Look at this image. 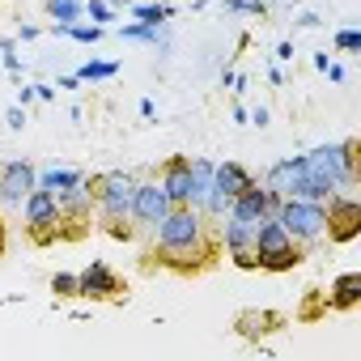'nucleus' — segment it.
<instances>
[{
    "instance_id": "obj_25",
    "label": "nucleus",
    "mask_w": 361,
    "mask_h": 361,
    "mask_svg": "<svg viewBox=\"0 0 361 361\" xmlns=\"http://www.w3.org/2000/svg\"><path fill=\"white\" fill-rule=\"evenodd\" d=\"M90 18H94V22H106V18H111V9L102 5V0H90Z\"/></svg>"
},
{
    "instance_id": "obj_2",
    "label": "nucleus",
    "mask_w": 361,
    "mask_h": 361,
    "mask_svg": "<svg viewBox=\"0 0 361 361\" xmlns=\"http://www.w3.org/2000/svg\"><path fill=\"white\" fill-rule=\"evenodd\" d=\"M161 192L170 196V209L174 204H192V209H200V200H204V192L213 188V166L209 161H200V157H170L166 166H161Z\"/></svg>"
},
{
    "instance_id": "obj_21",
    "label": "nucleus",
    "mask_w": 361,
    "mask_h": 361,
    "mask_svg": "<svg viewBox=\"0 0 361 361\" xmlns=\"http://www.w3.org/2000/svg\"><path fill=\"white\" fill-rule=\"evenodd\" d=\"M51 293L56 298H77V272H56L51 276Z\"/></svg>"
},
{
    "instance_id": "obj_9",
    "label": "nucleus",
    "mask_w": 361,
    "mask_h": 361,
    "mask_svg": "<svg viewBox=\"0 0 361 361\" xmlns=\"http://www.w3.org/2000/svg\"><path fill=\"white\" fill-rule=\"evenodd\" d=\"M268 188L276 192V196H293V200H306V166H302V157H289V161H276L272 170H268Z\"/></svg>"
},
{
    "instance_id": "obj_22",
    "label": "nucleus",
    "mask_w": 361,
    "mask_h": 361,
    "mask_svg": "<svg viewBox=\"0 0 361 361\" xmlns=\"http://www.w3.org/2000/svg\"><path fill=\"white\" fill-rule=\"evenodd\" d=\"M226 9H234V13H255V18H268V5H264V0H226Z\"/></svg>"
},
{
    "instance_id": "obj_4",
    "label": "nucleus",
    "mask_w": 361,
    "mask_h": 361,
    "mask_svg": "<svg viewBox=\"0 0 361 361\" xmlns=\"http://www.w3.org/2000/svg\"><path fill=\"white\" fill-rule=\"evenodd\" d=\"M276 221L285 226L289 238L314 247L323 238V200H293V196H285L281 209H276Z\"/></svg>"
},
{
    "instance_id": "obj_15",
    "label": "nucleus",
    "mask_w": 361,
    "mask_h": 361,
    "mask_svg": "<svg viewBox=\"0 0 361 361\" xmlns=\"http://www.w3.org/2000/svg\"><path fill=\"white\" fill-rule=\"evenodd\" d=\"M94 226H98L106 238H115V243H132V238H136L132 217H94Z\"/></svg>"
},
{
    "instance_id": "obj_10",
    "label": "nucleus",
    "mask_w": 361,
    "mask_h": 361,
    "mask_svg": "<svg viewBox=\"0 0 361 361\" xmlns=\"http://www.w3.org/2000/svg\"><path fill=\"white\" fill-rule=\"evenodd\" d=\"M251 183H255L251 170H243L238 161H221V166H213V188H209V192H213V196H221V200L230 204V200H234L238 192H247Z\"/></svg>"
},
{
    "instance_id": "obj_5",
    "label": "nucleus",
    "mask_w": 361,
    "mask_h": 361,
    "mask_svg": "<svg viewBox=\"0 0 361 361\" xmlns=\"http://www.w3.org/2000/svg\"><path fill=\"white\" fill-rule=\"evenodd\" d=\"M323 234H327V243L331 247H344V243H353L357 234H361V204L353 200V196H327V204H323Z\"/></svg>"
},
{
    "instance_id": "obj_18",
    "label": "nucleus",
    "mask_w": 361,
    "mask_h": 361,
    "mask_svg": "<svg viewBox=\"0 0 361 361\" xmlns=\"http://www.w3.org/2000/svg\"><path fill=\"white\" fill-rule=\"evenodd\" d=\"M115 73H119V64H111V60H90V64H81L77 81H106V77H115Z\"/></svg>"
},
{
    "instance_id": "obj_23",
    "label": "nucleus",
    "mask_w": 361,
    "mask_h": 361,
    "mask_svg": "<svg viewBox=\"0 0 361 361\" xmlns=\"http://www.w3.org/2000/svg\"><path fill=\"white\" fill-rule=\"evenodd\" d=\"M336 51H361V30H340L336 35Z\"/></svg>"
},
{
    "instance_id": "obj_27",
    "label": "nucleus",
    "mask_w": 361,
    "mask_h": 361,
    "mask_svg": "<svg viewBox=\"0 0 361 361\" xmlns=\"http://www.w3.org/2000/svg\"><path fill=\"white\" fill-rule=\"evenodd\" d=\"M111 5H136V0H111Z\"/></svg>"
},
{
    "instance_id": "obj_24",
    "label": "nucleus",
    "mask_w": 361,
    "mask_h": 361,
    "mask_svg": "<svg viewBox=\"0 0 361 361\" xmlns=\"http://www.w3.org/2000/svg\"><path fill=\"white\" fill-rule=\"evenodd\" d=\"M123 39H145V43H157V26H123Z\"/></svg>"
},
{
    "instance_id": "obj_8",
    "label": "nucleus",
    "mask_w": 361,
    "mask_h": 361,
    "mask_svg": "<svg viewBox=\"0 0 361 361\" xmlns=\"http://www.w3.org/2000/svg\"><path fill=\"white\" fill-rule=\"evenodd\" d=\"M35 183H39V170L30 161H5L0 166V204L22 209L26 196L35 192Z\"/></svg>"
},
{
    "instance_id": "obj_1",
    "label": "nucleus",
    "mask_w": 361,
    "mask_h": 361,
    "mask_svg": "<svg viewBox=\"0 0 361 361\" xmlns=\"http://www.w3.org/2000/svg\"><path fill=\"white\" fill-rule=\"evenodd\" d=\"M226 243H221V226L217 217H204L192 204H174L161 226L153 230V247L140 255V268H166L174 276H204L221 264Z\"/></svg>"
},
{
    "instance_id": "obj_20",
    "label": "nucleus",
    "mask_w": 361,
    "mask_h": 361,
    "mask_svg": "<svg viewBox=\"0 0 361 361\" xmlns=\"http://www.w3.org/2000/svg\"><path fill=\"white\" fill-rule=\"evenodd\" d=\"M170 13H174V9H170V5H161V0H157V5H136V18H140L145 26H161Z\"/></svg>"
},
{
    "instance_id": "obj_26",
    "label": "nucleus",
    "mask_w": 361,
    "mask_h": 361,
    "mask_svg": "<svg viewBox=\"0 0 361 361\" xmlns=\"http://www.w3.org/2000/svg\"><path fill=\"white\" fill-rule=\"evenodd\" d=\"M9 251V226H5V213H0V255Z\"/></svg>"
},
{
    "instance_id": "obj_13",
    "label": "nucleus",
    "mask_w": 361,
    "mask_h": 361,
    "mask_svg": "<svg viewBox=\"0 0 361 361\" xmlns=\"http://www.w3.org/2000/svg\"><path fill=\"white\" fill-rule=\"evenodd\" d=\"M357 302H361V272H340L327 289V306L336 314H348V310H357Z\"/></svg>"
},
{
    "instance_id": "obj_12",
    "label": "nucleus",
    "mask_w": 361,
    "mask_h": 361,
    "mask_svg": "<svg viewBox=\"0 0 361 361\" xmlns=\"http://www.w3.org/2000/svg\"><path fill=\"white\" fill-rule=\"evenodd\" d=\"M234 327H238L243 340H259V336H272V331L289 327V319H285L281 310H243V314L234 319Z\"/></svg>"
},
{
    "instance_id": "obj_14",
    "label": "nucleus",
    "mask_w": 361,
    "mask_h": 361,
    "mask_svg": "<svg viewBox=\"0 0 361 361\" xmlns=\"http://www.w3.org/2000/svg\"><path fill=\"white\" fill-rule=\"evenodd\" d=\"M327 293L323 289H306V298H302V306H298V323H319V319H327Z\"/></svg>"
},
{
    "instance_id": "obj_16",
    "label": "nucleus",
    "mask_w": 361,
    "mask_h": 361,
    "mask_svg": "<svg viewBox=\"0 0 361 361\" xmlns=\"http://www.w3.org/2000/svg\"><path fill=\"white\" fill-rule=\"evenodd\" d=\"M39 188H47V192L81 188V170H43V174H39Z\"/></svg>"
},
{
    "instance_id": "obj_6",
    "label": "nucleus",
    "mask_w": 361,
    "mask_h": 361,
    "mask_svg": "<svg viewBox=\"0 0 361 361\" xmlns=\"http://www.w3.org/2000/svg\"><path fill=\"white\" fill-rule=\"evenodd\" d=\"M77 298H90V302H123L128 298V281L111 264L94 259L85 272H77Z\"/></svg>"
},
{
    "instance_id": "obj_7",
    "label": "nucleus",
    "mask_w": 361,
    "mask_h": 361,
    "mask_svg": "<svg viewBox=\"0 0 361 361\" xmlns=\"http://www.w3.org/2000/svg\"><path fill=\"white\" fill-rule=\"evenodd\" d=\"M166 213H170V196L161 192V183H136V192H132V226H136V234L140 230L153 234Z\"/></svg>"
},
{
    "instance_id": "obj_17",
    "label": "nucleus",
    "mask_w": 361,
    "mask_h": 361,
    "mask_svg": "<svg viewBox=\"0 0 361 361\" xmlns=\"http://www.w3.org/2000/svg\"><path fill=\"white\" fill-rule=\"evenodd\" d=\"M81 0H47V13L56 18V26H64V22H77L81 18Z\"/></svg>"
},
{
    "instance_id": "obj_3",
    "label": "nucleus",
    "mask_w": 361,
    "mask_h": 361,
    "mask_svg": "<svg viewBox=\"0 0 361 361\" xmlns=\"http://www.w3.org/2000/svg\"><path fill=\"white\" fill-rule=\"evenodd\" d=\"M26 238L35 247H56L60 243V196L39 188L26 196Z\"/></svg>"
},
{
    "instance_id": "obj_19",
    "label": "nucleus",
    "mask_w": 361,
    "mask_h": 361,
    "mask_svg": "<svg viewBox=\"0 0 361 361\" xmlns=\"http://www.w3.org/2000/svg\"><path fill=\"white\" fill-rule=\"evenodd\" d=\"M60 35H68V39H77V43H98L102 39V26H77V22H64V26H56Z\"/></svg>"
},
{
    "instance_id": "obj_11",
    "label": "nucleus",
    "mask_w": 361,
    "mask_h": 361,
    "mask_svg": "<svg viewBox=\"0 0 361 361\" xmlns=\"http://www.w3.org/2000/svg\"><path fill=\"white\" fill-rule=\"evenodd\" d=\"M310 251L314 247H306V243H285L281 251H268V255H255V268L259 272H293V268H302L306 259H310Z\"/></svg>"
}]
</instances>
